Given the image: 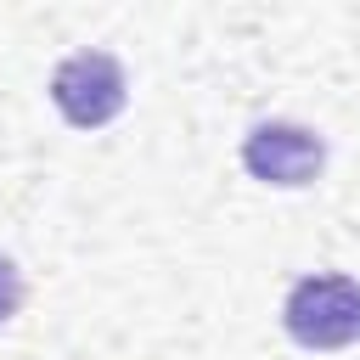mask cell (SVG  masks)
Segmentation results:
<instances>
[{
	"label": "cell",
	"mask_w": 360,
	"mask_h": 360,
	"mask_svg": "<svg viewBox=\"0 0 360 360\" xmlns=\"http://www.w3.org/2000/svg\"><path fill=\"white\" fill-rule=\"evenodd\" d=\"M281 326L298 349L309 354H332L360 343V281L354 276H298L287 304H281Z\"/></svg>",
	"instance_id": "6da1fadb"
},
{
	"label": "cell",
	"mask_w": 360,
	"mask_h": 360,
	"mask_svg": "<svg viewBox=\"0 0 360 360\" xmlns=\"http://www.w3.org/2000/svg\"><path fill=\"white\" fill-rule=\"evenodd\" d=\"M51 101L56 112L73 124V129H101L124 112L129 101V79H124V62L112 51H73L56 62L51 73Z\"/></svg>",
	"instance_id": "7a4b0ae2"
},
{
	"label": "cell",
	"mask_w": 360,
	"mask_h": 360,
	"mask_svg": "<svg viewBox=\"0 0 360 360\" xmlns=\"http://www.w3.org/2000/svg\"><path fill=\"white\" fill-rule=\"evenodd\" d=\"M242 169L264 186H281V191H298V186H315L321 169H326V141L292 118H270V124H253L248 141H242Z\"/></svg>",
	"instance_id": "3957f363"
},
{
	"label": "cell",
	"mask_w": 360,
	"mask_h": 360,
	"mask_svg": "<svg viewBox=\"0 0 360 360\" xmlns=\"http://www.w3.org/2000/svg\"><path fill=\"white\" fill-rule=\"evenodd\" d=\"M22 292H28V287H22V270L11 264V253H0V326L22 309Z\"/></svg>",
	"instance_id": "277c9868"
}]
</instances>
